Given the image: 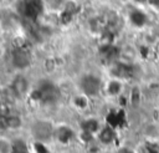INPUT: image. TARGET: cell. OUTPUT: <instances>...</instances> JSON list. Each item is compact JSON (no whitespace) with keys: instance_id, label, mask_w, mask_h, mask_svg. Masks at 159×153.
Returning <instances> with one entry per match:
<instances>
[{"instance_id":"obj_14","label":"cell","mask_w":159,"mask_h":153,"mask_svg":"<svg viewBox=\"0 0 159 153\" xmlns=\"http://www.w3.org/2000/svg\"><path fill=\"white\" fill-rule=\"evenodd\" d=\"M75 103H76L77 107H80V108H84V107L87 106V103H88V101H87V95L77 96V97L75 98Z\"/></svg>"},{"instance_id":"obj_13","label":"cell","mask_w":159,"mask_h":153,"mask_svg":"<svg viewBox=\"0 0 159 153\" xmlns=\"http://www.w3.org/2000/svg\"><path fill=\"white\" fill-rule=\"evenodd\" d=\"M81 127H82L83 132L93 133V132L98 131V128H99V124H98V122H97L96 119L91 118V119H86V121H83V122H82V124H81Z\"/></svg>"},{"instance_id":"obj_7","label":"cell","mask_w":159,"mask_h":153,"mask_svg":"<svg viewBox=\"0 0 159 153\" xmlns=\"http://www.w3.org/2000/svg\"><path fill=\"white\" fill-rule=\"evenodd\" d=\"M22 14L27 17H34L39 14V5L35 0H24L22 1Z\"/></svg>"},{"instance_id":"obj_10","label":"cell","mask_w":159,"mask_h":153,"mask_svg":"<svg viewBox=\"0 0 159 153\" xmlns=\"http://www.w3.org/2000/svg\"><path fill=\"white\" fill-rule=\"evenodd\" d=\"M10 153H30L27 144L22 139H14L11 142V151Z\"/></svg>"},{"instance_id":"obj_8","label":"cell","mask_w":159,"mask_h":153,"mask_svg":"<svg viewBox=\"0 0 159 153\" xmlns=\"http://www.w3.org/2000/svg\"><path fill=\"white\" fill-rule=\"evenodd\" d=\"M4 118H5V128L6 129H15L21 126V118L17 114L4 112Z\"/></svg>"},{"instance_id":"obj_9","label":"cell","mask_w":159,"mask_h":153,"mask_svg":"<svg viewBox=\"0 0 159 153\" xmlns=\"http://www.w3.org/2000/svg\"><path fill=\"white\" fill-rule=\"evenodd\" d=\"M73 133H72V129L68 128V127H60L57 131H56V137L58 139V142L61 143H67L71 138H72Z\"/></svg>"},{"instance_id":"obj_6","label":"cell","mask_w":159,"mask_h":153,"mask_svg":"<svg viewBox=\"0 0 159 153\" xmlns=\"http://www.w3.org/2000/svg\"><path fill=\"white\" fill-rule=\"evenodd\" d=\"M107 122L112 128L122 127L125 123V116L123 111H114L107 116Z\"/></svg>"},{"instance_id":"obj_5","label":"cell","mask_w":159,"mask_h":153,"mask_svg":"<svg viewBox=\"0 0 159 153\" xmlns=\"http://www.w3.org/2000/svg\"><path fill=\"white\" fill-rule=\"evenodd\" d=\"M11 88L16 96H24L29 90V82L24 76H17L14 78L11 83Z\"/></svg>"},{"instance_id":"obj_16","label":"cell","mask_w":159,"mask_h":153,"mask_svg":"<svg viewBox=\"0 0 159 153\" xmlns=\"http://www.w3.org/2000/svg\"><path fill=\"white\" fill-rule=\"evenodd\" d=\"M117 153H133V151H130V149H128V148H120Z\"/></svg>"},{"instance_id":"obj_12","label":"cell","mask_w":159,"mask_h":153,"mask_svg":"<svg viewBox=\"0 0 159 153\" xmlns=\"http://www.w3.org/2000/svg\"><path fill=\"white\" fill-rule=\"evenodd\" d=\"M114 131H113V128L109 126V127H106L104 129H102L101 131V133H99V141L102 142V143H104V144H108V143H111L113 139H114Z\"/></svg>"},{"instance_id":"obj_2","label":"cell","mask_w":159,"mask_h":153,"mask_svg":"<svg viewBox=\"0 0 159 153\" xmlns=\"http://www.w3.org/2000/svg\"><path fill=\"white\" fill-rule=\"evenodd\" d=\"M81 87H82V91L84 95L87 96H94L98 93L99 88H101V81L92 76V75H88L86 77L82 78L81 81Z\"/></svg>"},{"instance_id":"obj_3","label":"cell","mask_w":159,"mask_h":153,"mask_svg":"<svg viewBox=\"0 0 159 153\" xmlns=\"http://www.w3.org/2000/svg\"><path fill=\"white\" fill-rule=\"evenodd\" d=\"M30 53L22 49V47H16L14 51H12V55H11V61H12V65L17 68H25L30 65Z\"/></svg>"},{"instance_id":"obj_11","label":"cell","mask_w":159,"mask_h":153,"mask_svg":"<svg viewBox=\"0 0 159 153\" xmlns=\"http://www.w3.org/2000/svg\"><path fill=\"white\" fill-rule=\"evenodd\" d=\"M122 91V82L119 80H111L107 83V93L111 96H117Z\"/></svg>"},{"instance_id":"obj_1","label":"cell","mask_w":159,"mask_h":153,"mask_svg":"<svg viewBox=\"0 0 159 153\" xmlns=\"http://www.w3.org/2000/svg\"><path fill=\"white\" fill-rule=\"evenodd\" d=\"M31 131H32V134L36 138V141L43 142V141H47L51 138L53 129H52L51 123H48L46 121H37L34 123Z\"/></svg>"},{"instance_id":"obj_4","label":"cell","mask_w":159,"mask_h":153,"mask_svg":"<svg viewBox=\"0 0 159 153\" xmlns=\"http://www.w3.org/2000/svg\"><path fill=\"white\" fill-rule=\"evenodd\" d=\"M37 93V100H41V101H45V102H53L57 96H58V92L56 90V87L51 83H43L39 87V90L36 91Z\"/></svg>"},{"instance_id":"obj_15","label":"cell","mask_w":159,"mask_h":153,"mask_svg":"<svg viewBox=\"0 0 159 153\" xmlns=\"http://www.w3.org/2000/svg\"><path fill=\"white\" fill-rule=\"evenodd\" d=\"M35 149H36L37 153H48L47 152V148L45 147V144L42 142H39V141L35 143Z\"/></svg>"}]
</instances>
